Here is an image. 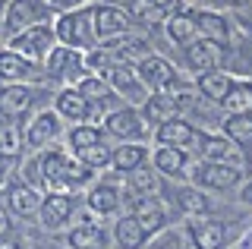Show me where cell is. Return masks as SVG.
Returning <instances> with one entry per match:
<instances>
[{
    "instance_id": "cell-1",
    "label": "cell",
    "mask_w": 252,
    "mask_h": 249,
    "mask_svg": "<svg viewBox=\"0 0 252 249\" xmlns=\"http://www.w3.org/2000/svg\"><path fill=\"white\" fill-rule=\"evenodd\" d=\"M41 174H44L47 192H73L76 186L89 183L92 167H85L79 158H69L60 149H51L41 155Z\"/></svg>"
},
{
    "instance_id": "cell-2",
    "label": "cell",
    "mask_w": 252,
    "mask_h": 249,
    "mask_svg": "<svg viewBox=\"0 0 252 249\" xmlns=\"http://www.w3.org/2000/svg\"><path fill=\"white\" fill-rule=\"evenodd\" d=\"M92 13L94 6H82V10H66L54 26V35H57L60 44L66 48H89L94 38V26H92Z\"/></svg>"
},
{
    "instance_id": "cell-3",
    "label": "cell",
    "mask_w": 252,
    "mask_h": 249,
    "mask_svg": "<svg viewBox=\"0 0 252 249\" xmlns=\"http://www.w3.org/2000/svg\"><path fill=\"white\" fill-rule=\"evenodd\" d=\"M54 41H57L54 26L38 22V26H29V29H22V32H16V35L10 38V51L22 54L29 63H35V60H44L47 54H51Z\"/></svg>"
},
{
    "instance_id": "cell-4",
    "label": "cell",
    "mask_w": 252,
    "mask_h": 249,
    "mask_svg": "<svg viewBox=\"0 0 252 249\" xmlns=\"http://www.w3.org/2000/svg\"><path fill=\"white\" fill-rule=\"evenodd\" d=\"M92 26H94V38H98V41H107V38L132 32V16H129V10H123V6L98 3L94 13H92Z\"/></svg>"
},
{
    "instance_id": "cell-5",
    "label": "cell",
    "mask_w": 252,
    "mask_h": 249,
    "mask_svg": "<svg viewBox=\"0 0 252 249\" xmlns=\"http://www.w3.org/2000/svg\"><path fill=\"white\" fill-rule=\"evenodd\" d=\"M192 180L195 186H208V189H233L236 183L243 180V167L236 164H218V161H199L192 167Z\"/></svg>"
},
{
    "instance_id": "cell-6",
    "label": "cell",
    "mask_w": 252,
    "mask_h": 249,
    "mask_svg": "<svg viewBox=\"0 0 252 249\" xmlns=\"http://www.w3.org/2000/svg\"><path fill=\"white\" fill-rule=\"evenodd\" d=\"M47 13H51V3H47V0H10V3H6V19H3L6 32L16 35L29 26H38V22L47 19Z\"/></svg>"
},
{
    "instance_id": "cell-7",
    "label": "cell",
    "mask_w": 252,
    "mask_h": 249,
    "mask_svg": "<svg viewBox=\"0 0 252 249\" xmlns=\"http://www.w3.org/2000/svg\"><path fill=\"white\" fill-rule=\"evenodd\" d=\"M101 129H107L110 136H117V139H123V142H132V139H139L145 136V117L136 114L132 107H120V111H114V114H107L104 117V126Z\"/></svg>"
},
{
    "instance_id": "cell-8",
    "label": "cell",
    "mask_w": 252,
    "mask_h": 249,
    "mask_svg": "<svg viewBox=\"0 0 252 249\" xmlns=\"http://www.w3.org/2000/svg\"><path fill=\"white\" fill-rule=\"evenodd\" d=\"M73 192H47V196H41V208H38V218H41L44 227L57 230L63 227V224L73 218Z\"/></svg>"
},
{
    "instance_id": "cell-9",
    "label": "cell",
    "mask_w": 252,
    "mask_h": 249,
    "mask_svg": "<svg viewBox=\"0 0 252 249\" xmlns=\"http://www.w3.org/2000/svg\"><path fill=\"white\" fill-rule=\"evenodd\" d=\"M139 79L145 89H152V92H161V89H167V82L177 79V69H173L170 60H164V57H158V54H148V57H142L139 60Z\"/></svg>"
},
{
    "instance_id": "cell-10",
    "label": "cell",
    "mask_w": 252,
    "mask_h": 249,
    "mask_svg": "<svg viewBox=\"0 0 252 249\" xmlns=\"http://www.w3.org/2000/svg\"><path fill=\"white\" fill-rule=\"evenodd\" d=\"M199 152L205 161H218V164H243V152L240 145L230 142L227 136H199Z\"/></svg>"
},
{
    "instance_id": "cell-11",
    "label": "cell",
    "mask_w": 252,
    "mask_h": 249,
    "mask_svg": "<svg viewBox=\"0 0 252 249\" xmlns=\"http://www.w3.org/2000/svg\"><path fill=\"white\" fill-rule=\"evenodd\" d=\"M155 136H158V145H173V149H183V152L199 142V133L186 120H180V117H173L167 123H158Z\"/></svg>"
},
{
    "instance_id": "cell-12",
    "label": "cell",
    "mask_w": 252,
    "mask_h": 249,
    "mask_svg": "<svg viewBox=\"0 0 252 249\" xmlns=\"http://www.w3.org/2000/svg\"><path fill=\"white\" fill-rule=\"evenodd\" d=\"M47 73L54 79L73 82V76H82V57L76 54V48H66V44L51 48V54H47Z\"/></svg>"
},
{
    "instance_id": "cell-13",
    "label": "cell",
    "mask_w": 252,
    "mask_h": 249,
    "mask_svg": "<svg viewBox=\"0 0 252 249\" xmlns=\"http://www.w3.org/2000/svg\"><path fill=\"white\" fill-rule=\"evenodd\" d=\"M220 51H224V44L211 41V38H195V41L186 44V63L192 69H199V73L215 69L218 60H220Z\"/></svg>"
},
{
    "instance_id": "cell-14",
    "label": "cell",
    "mask_w": 252,
    "mask_h": 249,
    "mask_svg": "<svg viewBox=\"0 0 252 249\" xmlns=\"http://www.w3.org/2000/svg\"><path fill=\"white\" fill-rule=\"evenodd\" d=\"M101 44H104V51L117 60V63H123V60H136V57L142 60L148 54V41L142 35H132V32L107 38V41H101Z\"/></svg>"
},
{
    "instance_id": "cell-15",
    "label": "cell",
    "mask_w": 252,
    "mask_h": 249,
    "mask_svg": "<svg viewBox=\"0 0 252 249\" xmlns=\"http://www.w3.org/2000/svg\"><path fill=\"white\" fill-rule=\"evenodd\" d=\"M60 133V120H57V114H51V111H44V114H38L35 120L26 126V136H22V142L29 145V149H41V145L47 142H54Z\"/></svg>"
},
{
    "instance_id": "cell-16",
    "label": "cell",
    "mask_w": 252,
    "mask_h": 249,
    "mask_svg": "<svg viewBox=\"0 0 252 249\" xmlns=\"http://www.w3.org/2000/svg\"><path fill=\"white\" fill-rule=\"evenodd\" d=\"M32 107V92L19 82H6L0 89V117L3 120H16Z\"/></svg>"
},
{
    "instance_id": "cell-17",
    "label": "cell",
    "mask_w": 252,
    "mask_h": 249,
    "mask_svg": "<svg viewBox=\"0 0 252 249\" xmlns=\"http://www.w3.org/2000/svg\"><path fill=\"white\" fill-rule=\"evenodd\" d=\"M6 205H10V212L16 218H35L38 208H41V196H38L35 186L16 183V186H10V192H6Z\"/></svg>"
},
{
    "instance_id": "cell-18",
    "label": "cell",
    "mask_w": 252,
    "mask_h": 249,
    "mask_svg": "<svg viewBox=\"0 0 252 249\" xmlns=\"http://www.w3.org/2000/svg\"><path fill=\"white\" fill-rule=\"evenodd\" d=\"M104 82L110 85V89L117 92V95H123V98H139L142 95V79H139V73H132L126 63H114L104 73Z\"/></svg>"
},
{
    "instance_id": "cell-19",
    "label": "cell",
    "mask_w": 252,
    "mask_h": 249,
    "mask_svg": "<svg viewBox=\"0 0 252 249\" xmlns=\"http://www.w3.org/2000/svg\"><path fill=\"white\" fill-rule=\"evenodd\" d=\"M189 237L199 249H224L227 246V227L220 221H195L189 227Z\"/></svg>"
},
{
    "instance_id": "cell-20",
    "label": "cell",
    "mask_w": 252,
    "mask_h": 249,
    "mask_svg": "<svg viewBox=\"0 0 252 249\" xmlns=\"http://www.w3.org/2000/svg\"><path fill=\"white\" fill-rule=\"evenodd\" d=\"M132 205H136V215L139 218V224L148 230V237L152 233H158L167 224V215H164V208H161V202H158L155 196H139V199H132Z\"/></svg>"
},
{
    "instance_id": "cell-21",
    "label": "cell",
    "mask_w": 252,
    "mask_h": 249,
    "mask_svg": "<svg viewBox=\"0 0 252 249\" xmlns=\"http://www.w3.org/2000/svg\"><path fill=\"white\" fill-rule=\"evenodd\" d=\"M114 240H117V246H120V249H142V246L148 243V230L139 224L136 215H126V218L117 221Z\"/></svg>"
},
{
    "instance_id": "cell-22",
    "label": "cell",
    "mask_w": 252,
    "mask_h": 249,
    "mask_svg": "<svg viewBox=\"0 0 252 249\" xmlns=\"http://www.w3.org/2000/svg\"><path fill=\"white\" fill-rule=\"evenodd\" d=\"M57 114L66 117V120H73V123H82V120L92 117V104L82 98L79 89H63L57 95Z\"/></svg>"
},
{
    "instance_id": "cell-23",
    "label": "cell",
    "mask_w": 252,
    "mask_h": 249,
    "mask_svg": "<svg viewBox=\"0 0 252 249\" xmlns=\"http://www.w3.org/2000/svg\"><path fill=\"white\" fill-rule=\"evenodd\" d=\"M233 79L227 73H220V69H205V73H199V79H195V89H199V95H205L208 101H224L227 92H230Z\"/></svg>"
},
{
    "instance_id": "cell-24",
    "label": "cell",
    "mask_w": 252,
    "mask_h": 249,
    "mask_svg": "<svg viewBox=\"0 0 252 249\" xmlns=\"http://www.w3.org/2000/svg\"><path fill=\"white\" fill-rule=\"evenodd\" d=\"M195 26H199V35L202 38H211V41H218V44L230 41V22L220 16V13L199 10V13H195Z\"/></svg>"
},
{
    "instance_id": "cell-25",
    "label": "cell",
    "mask_w": 252,
    "mask_h": 249,
    "mask_svg": "<svg viewBox=\"0 0 252 249\" xmlns=\"http://www.w3.org/2000/svg\"><path fill=\"white\" fill-rule=\"evenodd\" d=\"M177 111H180V104L177 101H173L167 92H152V95L145 98V120L148 123H167V120H173V117H177Z\"/></svg>"
},
{
    "instance_id": "cell-26",
    "label": "cell",
    "mask_w": 252,
    "mask_h": 249,
    "mask_svg": "<svg viewBox=\"0 0 252 249\" xmlns=\"http://www.w3.org/2000/svg\"><path fill=\"white\" fill-rule=\"evenodd\" d=\"M167 35L173 44H186L195 41V35H199V26H195V13H183V10H173L170 19H167Z\"/></svg>"
},
{
    "instance_id": "cell-27",
    "label": "cell",
    "mask_w": 252,
    "mask_h": 249,
    "mask_svg": "<svg viewBox=\"0 0 252 249\" xmlns=\"http://www.w3.org/2000/svg\"><path fill=\"white\" fill-rule=\"evenodd\" d=\"M66 243H69V249H104L107 237H104V230H101L98 224L82 221V224H76V227L69 230Z\"/></svg>"
},
{
    "instance_id": "cell-28",
    "label": "cell",
    "mask_w": 252,
    "mask_h": 249,
    "mask_svg": "<svg viewBox=\"0 0 252 249\" xmlns=\"http://www.w3.org/2000/svg\"><path fill=\"white\" fill-rule=\"evenodd\" d=\"M224 136L236 142L240 149H249L252 145V111H240V114H230L224 120Z\"/></svg>"
},
{
    "instance_id": "cell-29",
    "label": "cell",
    "mask_w": 252,
    "mask_h": 249,
    "mask_svg": "<svg viewBox=\"0 0 252 249\" xmlns=\"http://www.w3.org/2000/svg\"><path fill=\"white\" fill-rule=\"evenodd\" d=\"M85 205H89L92 215H114L117 208H120V189L117 186H94V189L89 192V199H85Z\"/></svg>"
},
{
    "instance_id": "cell-30",
    "label": "cell",
    "mask_w": 252,
    "mask_h": 249,
    "mask_svg": "<svg viewBox=\"0 0 252 249\" xmlns=\"http://www.w3.org/2000/svg\"><path fill=\"white\" fill-rule=\"evenodd\" d=\"M145 158H148L145 145L123 142V145H117V149H114V155H110V164H114L117 170H123V174H129V170H136V167L145 164Z\"/></svg>"
},
{
    "instance_id": "cell-31",
    "label": "cell",
    "mask_w": 252,
    "mask_h": 249,
    "mask_svg": "<svg viewBox=\"0 0 252 249\" xmlns=\"http://www.w3.org/2000/svg\"><path fill=\"white\" fill-rule=\"evenodd\" d=\"M76 89L82 92V98L89 101V104H114V98H110V85L104 79H98V76H92V73L79 76Z\"/></svg>"
},
{
    "instance_id": "cell-32",
    "label": "cell",
    "mask_w": 252,
    "mask_h": 249,
    "mask_svg": "<svg viewBox=\"0 0 252 249\" xmlns=\"http://www.w3.org/2000/svg\"><path fill=\"white\" fill-rule=\"evenodd\" d=\"M152 158H155V167L161 170V174H167V177H180L186 170V155H183V149H173V145H158Z\"/></svg>"
},
{
    "instance_id": "cell-33",
    "label": "cell",
    "mask_w": 252,
    "mask_h": 249,
    "mask_svg": "<svg viewBox=\"0 0 252 249\" xmlns=\"http://www.w3.org/2000/svg\"><path fill=\"white\" fill-rule=\"evenodd\" d=\"M32 73V63L22 54H16V51H0V79L3 82H19V79H26V76Z\"/></svg>"
},
{
    "instance_id": "cell-34",
    "label": "cell",
    "mask_w": 252,
    "mask_h": 249,
    "mask_svg": "<svg viewBox=\"0 0 252 249\" xmlns=\"http://www.w3.org/2000/svg\"><path fill=\"white\" fill-rule=\"evenodd\" d=\"M177 205H180V212H186V215H205L211 208V202L199 186H183V189L177 192Z\"/></svg>"
},
{
    "instance_id": "cell-35",
    "label": "cell",
    "mask_w": 252,
    "mask_h": 249,
    "mask_svg": "<svg viewBox=\"0 0 252 249\" xmlns=\"http://www.w3.org/2000/svg\"><path fill=\"white\" fill-rule=\"evenodd\" d=\"M129 199H139V196H155L158 189H161V183H158V177L152 174V170L145 167H136L129 170Z\"/></svg>"
},
{
    "instance_id": "cell-36",
    "label": "cell",
    "mask_w": 252,
    "mask_h": 249,
    "mask_svg": "<svg viewBox=\"0 0 252 249\" xmlns=\"http://www.w3.org/2000/svg\"><path fill=\"white\" fill-rule=\"evenodd\" d=\"M230 114H240V111H252V82H233L227 98L220 101Z\"/></svg>"
},
{
    "instance_id": "cell-37",
    "label": "cell",
    "mask_w": 252,
    "mask_h": 249,
    "mask_svg": "<svg viewBox=\"0 0 252 249\" xmlns=\"http://www.w3.org/2000/svg\"><path fill=\"white\" fill-rule=\"evenodd\" d=\"M101 133H104L101 126H94V123H85V120H82L76 129H69V149H73V152L89 149V145L101 142Z\"/></svg>"
},
{
    "instance_id": "cell-38",
    "label": "cell",
    "mask_w": 252,
    "mask_h": 249,
    "mask_svg": "<svg viewBox=\"0 0 252 249\" xmlns=\"http://www.w3.org/2000/svg\"><path fill=\"white\" fill-rule=\"evenodd\" d=\"M110 155H114V149H107L104 142H94V145H89V149H82V152H76V158L82 161L85 167H107L110 164Z\"/></svg>"
},
{
    "instance_id": "cell-39",
    "label": "cell",
    "mask_w": 252,
    "mask_h": 249,
    "mask_svg": "<svg viewBox=\"0 0 252 249\" xmlns=\"http://www.w3.org/2000/svg\"><path fill=\"white\" fill-rule=\"evenodd\" d=\"M22 145H26V142H22V133H19V129H13V126H3V129H0V155L16 158Z\"/></svg>"
},
{
    "instance_id": "cell-40",
    "label": "cell",
    "mask_w": 252,
    "mask_h": 249,
    "mask_svg": "<svg viewBox=\"0 0 252 249\" xmlns=\"http://www.w3.org/2000/svg\"><path fill=\"white\" fill-rule=\"evenodd\" d=\"M26 180H29V186L44 183V174H41V158H32V161H26Z\"/></svg>"
},
{
    "instance_id": "cell-41",
    "label": "cell",
    "mask_w": 252,
    "mask_h": 249,
    "mask_svg": "<svg viewBox=\"0 0 252 249\" xmlns=\"http://www.w3.org/2000/svg\"><path fill=\"white\" fill-rule=\"evenodd\" d=\"M10 230H13V221H10V215H6V208H0V240L10 237Z\"/></svg>"
},
{
    "instance_id": "cell-42",
    "label": "cell",
    "mask_w": 252,
    "mask_h": 249,
    "mask_svg": "<svg viewBox=\"0 0 252 249\" xmlns=\"http://www.w3.org/2000/svg\"><path fill=\"white\" fill-rule=\"evenodd\" d=\"M10 164H13V158H6V155H0V186L6 183V174H10Z\"/></svg>"
},
{
    "instance_id": "cell-43",
    "label": "cell",
    "mask_w": 252,
    "mask_h": 249,
    "mask_svg": "<svg viewBox=\"0 0 252 249\" xmlns=\"http://www.w3.org/2000/svg\"><path fill=\"white\" fill-rule=\"evenodd\" d=\"M152 3H155L161 13H173V10H177V3H180V0H152Z\"/></svg>"
},
{
    "instance_id": "cell-44",
    "label": "cell",
    "mask_w": 252,
    "mask_h": 249,
    "mask_svg": "<svg viewBox=\"0 0 252 249\" xmlns=\"http://www.w3.org/2000/svg\"><path fill=\"white\" fill-rule=\"evenodd\" d=\"M240 199H243V202H246V205H252V180H249L246 186H243V192H240Z\"/></svg>"
},
{
    "instance_id": "cell-45",
    "label": "cell",
    "mask_w": 252,
    "mask_h": 249,
    "mask_svg": "<svg viewBox=\"0 0 252 249\" xmlns=\"http://www.w3.org/2000/svg\"><path fill=\"white\" fill-rule=\"evenodd\" d=\"M47 3H51V6H54V10H57V6H60V10H66V6H73V3H76V0H47Z\"/></svg>"
},
{
    "instance_id": "cell-46",
    "label": "cell",
    "mask_w": 252,
    "mask_h": 249,
    "mask_svg": "<svg viewBox=\"0 0 252 249\" xmlns=\"http://www.w3.org/2000/svg\"><path fill=\"white\" fill-rule=\"evenodd\" d=\"M6 3H10V0H0V22L6 19Z\"/></svg>"
},
{
    "instance_id": "cell-47",
    "label": "cell",
    "mask_w": 252,
    "mask_h": 249,
    "mask_svg": "<svg viewBox=\"0 0 252 249\" xmlns=\"http://www.w3.org/2000/svg\"><path fill=\"white\" fill-rule=\"evenodd\" d=\"M202 3H211V6H220V3H224V0H202Z\"/></svg>"
},
{
    "instance_id": "cell-48",
    "label": "cell",
    "mask_w": 252,
    "mask_h": 249,
    "mask_svg": "<svg viewBox=\"0 0 252 249\" xmlns=\"http://www.w3.org/2000/svg\"><path fill=\"white\" fill-rule=\"evenodd\" d=\"M0 249H19L16 243H0Z\"/></svg>"
},
{
    "instance_id": "cell-49",
    "label": "cell",
    "mask_w": 252,
    "mask_h": 249,
    "mask_svg": "<svg viewBox=\"0 0 252 249\" xmlns=\"http://www.w3.org/2000/svg\"><path fill=\"white\" fill-rule=\"evenodd\" d=\"M123 3H132V0H123Z\"/></svg>"
},
{
    "instance_id": "cell-50",
    "label": "cell",
    "mask_w": 252,
    "mask_h": 249,
    "mask_svg": "<svg viewBox=\"0 0 252 249\" xmlns=\"http://www.w3.org/2000/svg\"><path fill=\"white\" fill-rule=\"evenodd\" d=\"M192 249H199V246H192Z\"/></svg>"
}]
</instances>
